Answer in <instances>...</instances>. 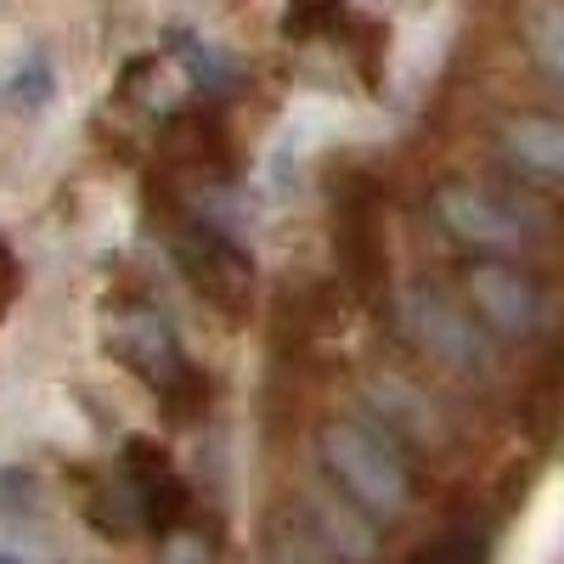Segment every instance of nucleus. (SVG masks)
<instances>
[{"instance_id": "obj_7", "label": "nucleus", "mask_w": 564, "mask_h": 564, "mask_svg": "<svg viewBox=\"0 0 564 564\" xmlns=\"http://www.w3.org/2000/svg\"><path fill=\"white\" fill-rule=\"evenodd\" d=\"M164 148H170V159H181L186 170H204V175H231L238 170V159H231V130L209 108L175 113L164 124Z\"/></svg>"}, {"instance_id": "obj_12", "label": "nucleus", "mask_w": 564, "mask_h": 564, "mask_svg": "<svg viewBox=\"0 0 564 564\" xmlns=\"http://www.w3.org/2000/svg\"><path fill=\"white\" fill-rule=\"evenodd\" d=\"M316 531H322L327 547H339L345 558H372V547H379L367 513L356 502H339V497H316Z\"/></svg>"}, {"instance_id": "obj_11", "label": "nucleus", "mask_w": 564, "mask_h": 564, "mask_svg": "<svg viewBox=\"0 0 564 564\" xmlns=\"http://www.w3.org/2000/svg\"><path fill=\"white\" fill-rule=\"evenodd\" d=\"M356 12L350 0H289L282 7V34L300 45H322V40H356Z\"/></svg>"}, {"instance_id": "obj_13", "label": "nucleus", "mask_w": 564, "mask_h": 564, "mask_svg": "<svg viewBox=\"0 0 564 564\" xmlns=\"http://www.w3.org/2000/svg\"><path fill=\"white\" fill-rule=\"evenodd\" d=\"M520 34L531 45V57L564 79V0H531V7L520 12Z\"/></svg>"}, {"instance_id": "obj_3", "label": "nucleus", "mask_w": 564, "mask_h": 564, "mask_svg": "<svg viewBox=\"0 0 564 564\" xmlns=\"http://www.w3.org/2000/svg\"><path fill=\"white\" fill-rule=\"evenodd\" d=\"M435 220L452 231L457 243L491 249V254L525 249L531 231H536L531 209H520V204H508V198L486 193V186H463V181H452V186H441V193H435Z\"/></svg>"}, {"instance_id": "obj_8", "label": "nucleus", "mask_w": 564, "mask_h": 564, "mask_svg": "<svg viewBox=\"0 0 564 564\" xmlns=\"http://www.w3.org/2000/svg\"><path fill=\"white\" fill-rule=\"evenodd\" d=\"M339 260L345 271L361 282V289H372L384 271V243H379V209H372V186H356V193L339 198Z\"/></svg>"}, {"instance_id": "obj_10", "label": "nucleus", "mask_w": 564, "mask_h": 564, "mask_svg": "<svg viewBox=\"0 0 564 564\" xmlns=\"http://www.w3.org/2000/svg\"><path fill=\"white\" fill-rule=\"evenodd\" d=\"M164 45H170V57L186 68V79H193L198 90H209V97H220V90H231L238 85V57L231 52H220V45H209L198 29H170L164 34Z\"/></svg>"}, {"instance_id": "obj_5", "label": "nucleus", "mask_w": 564, "mask_h": 564, "mask_svg": "<svg viewBox=\"0 0 564 564\" xmlns=\"http://www.w3.org/2000/svg\"><path fill=\"white\" fill-rule=\"evenodd\" d=\"M468 305H475V316L502 339H525L542 327V289L525 271H513L502 260H486V265L468 271Z\"/></svg>"}, {"instance_id": "obj_6", "label": "nucleus", "mask_w": 564, "mask_h": 564, "mask_svg": "<svg viewBox=\"0 0 564 564\" xmlns=\"http://www.w3.org/2000/svg\"><path fill=\"white\" fill-rule=\"evenodd\" d=\"M108 356L124 361L153 395H164V390L181 379V372H186V356L175 350V339L164 334L153 316H135V322L113 327V334H108Z\"/></svg>"}, {"instance_id": "obj_16", "label": "nucleus", "mask_w": 564, "mask_h": 564, "mask_svg": "<svg viewBox=\"0 0 564 564\" xmlns=\"http://www.w3.org/2000/svg\"><path fill=\"white\" fill-rule=\"evenodd\" d=\"M372 401L384 406V417L395 423L401 435H412V441H435V406L423 401V395H412V390H401V384H372Z\"/></svg>"}, {"instance_id": "obj_4", "label": "nucleus", "mask_w": 564, "mask_h": 564, "mask_svg": "<svg viewBox=\"0 0 564 564\" xmlns=\"http://www.w3.org/2000/svg\"><path fill=\"white\" fill-rule=\"evenodd\" d=\"M401 322H406V334L423 356H435L446 367H480L486 361V339H480V327L468 322L446 294L435 289H423V282H412V289L401 294Z\"/></svg>"}, {"instance_id": "obj_14", "label": "nucleus", "mask_w": 564, "mask_h": 564, "mask_svg": "<svg viewBox=\"0 0 564 564\" xmlns=\"http://www.w3.org/2000/svg\"><path fill=\"white\" fill-rule=\"evenodd\" d=\"M85 525L90 531H102L113 542H130L141 536V508H135V491L124 480H108L102 491H90L85 497Z\"/></svg>"}, {"instance_id": "obj_2", "label": "nucleus", "mask_w": 564, "mask_h": 564, "mask_svg": "<svg viewBox=\"0 0 564 564\" xmlns=\"http://www.w3.org/2000/svg\"><path fill=\"white\" fill-rule=\"evenodd\" d=\"M170 254L186 271V282L226 316H243L254 300V260L226 238V231L204 226V220H181L170 231Z\"/></svg>"}, {"instance_id": "obj_17", "label": "nucleus", "mask_w": 564, "mask_h": 564, "mask_svg": "<svg viewBox=\"0 0 564 564\" xmlns=\"http://www.w3.org/2000/svg\"><path fill=\"white\" fill-rule=\"evenodd\" d=\"M412 564H491V536L475 531V525L446 531V536H435L430 547H423Z\"/></svg>"}, {"instance_id": "obj_9", "label": "nucleus", "mask_w": 564, "mask_h": 564, "mask_svg": "<svg viewBox=\"0 0 564 564\" xmlns=\"http://www.w3.org/2000/svg\"><path fill=\"white\" fill-rule=\"evenodd\" d=\"M502 153L520 164L525 175L547 181V186H564V124L547 119V113H520L502 124Z\"/></svg>"}, {"instance_id": "obj_1", "label": "nucleus", "mask_w": 564, "mask_h": 564, "mask_svg": "<svg viewBox=\"0 0 564 564\" xmlns=\"http://www.w3.org/2000/svg\"><path fill=\"white\" fill-rule=\"evenodd\" d=\"M322 468L334 475L345 502H356L367 520H401L412 502V468L406 452L390 441V430L361 417H334L322 430Z\"/></svg>"}, {"instance_id": "obj_18", "label": "nucleus", "mask_w": 564, "mask_h": 564, "mask_svg": "<svg viewBox=\"0 0 564 564\" xmlns=\"http://www.w3.org/2000/svg\"><path fill=\"white\" fill-rule=\"evenodd\" d=\"M0 564H23V558H18V553H0Z\"/></svg>"}, {"instance_id": "obj_15", "label": "nucleus", "mask_w": 564, "mask_h": 564, "mask_svg": "<svg viewBox=\"0 0 564 564\" xmlns=\"http://www.w3.org/2000/svg\"><path fill=\"white\" fill-rule=\"evenodd\" d=\"M7 97H12L18 113L52 108V97H57V68H52V57H45V52H29V57L7 74Z\"/></svg>"}]
</instances>
